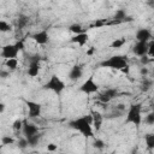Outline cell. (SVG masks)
Instances as JSON below:
<instances>
[{"label":"cell","instance_id":"obj_23","mask_svg":"<svg viewBox=\"0 0 154 154\" xmlns=\"http://www.w3.org/2000/svg\"><path fill=\"white\" fill-rule=\"evenodd\" d=\"M152 81L150 79H147V78H144L143 81H142V83L140 84V89L142 90V91H148L150 88H152Z\"/></svg>","mask_w":154,"mask_h":154},{"label":"cell","instance_id":"obj_12","mask_svg":"<svg viewBox=\"0 0 154 154\" xmlns=\"http://www.w3.org/2000/svg\"><path fill=\"white\" fill-rule=\"evenodd\" d=\"M22 131H23V135L25 137H30V136H32V135H35V134L38 132V128L35 124H32V123L24 122L23 128H22Z\"/></svg>","mask_w":154,"mask_h":154},{"label":"cell","instance_id":"obj_41","mask_svg":"<svg viewBox=\"0 0 154 154\" xmlns=\"http://www.w3.org/2000/svg\"><path fill=\"white\" fill-rule=\"evenodd\" d=\"M153 112H154V111H153Z\"/></svg>","mask_w":154,"mask_h":154},{"label":"cell","instance_id":"obj_20","mask_svg":"<svg viewBox=\"0 0 154 154\" xmlns=\"http://www.w3.org/2000/svg\"><path fill=\"white\" fill-rule=\"evenodd\" d=\"M18 66V60L17 58H11V59H6V67L8 70H16Z\"/></svg>","mask_w":154,"mask_h":154},{"label":"cell","instance_id":"obj_32","mask_svg":"<svg viewBox=\"0 0 154 154\" xmlns=\"http://www.w3.org/2000/svg\"><path fill=\"white\" fill-rule=\"evenodd\" d=\"M58 149V147H57V144H54V143H49L48 146H47V150L48 152H55Z\"/></svg>","mask_w":154,"mask_h":154},{"label":"cell","instance_id":"obj_10","mask_svg":"<svg viewBox=\"0 0 154 154\" xmlns=\"http://www.w3.org/2000/svg\"><path fill=\"white\" fill-rule=\"evenodd\" d=\"M31 38H32L37 45H46V43H48V41H49V34H48V31H47L46 29H45V30H40V31L32 34V35H31Z\"/></svg>","mask_w":154,"mask_h":154},{"label":"cell","instance_id":"obj_28","mask_svg":"<svg viewBox=\"0 0 154 154\" xmlns=\"http://www.w3.org/2000/svg\"><path fill=\"white\" fill-rule=\"evenodd\" d=\"M23 124H24L23 120H20V119H16V120L13 122V124H12V129L16 130V131H18V130H20V129L23 128Z\"/></svg>","mask_w":154,"mask_h":154},{"label":"cell","instance_id":"obj_1","mask_svg":"<svg viewBox=\"0 0 154 154\" xmlns=\"http://www.w3.org/2000/svg\"><path fill=\"white\" fill-rule=\"evenodd\" d=\"M69 125H70L71 129L78 131L84 137H93L94 136V132H93V117H91V114L78 117V118L71 120L69 123Z\"/></svg>","mask_w":154,"mask_h":154},{"label":"cell","instance_id":"obj_14","mask_svg":"<svg viewBox=\"0 0 154 154\" xmlns=\"http://www.w3.org/2000/svg\"><path fill=\"white\" fill-rule=\"evenodd\" d=\"M136 40L137 41H142V42H148L149 38L152 37V32L149 29L147 28H141L136 31V35H135Z\"/></svg>","mask_w":154,"mask_h":154},{"label":"cell","instance_id":"obj_8","mask_svg":"<svg viewBox=\"0 0 154 154\" xmlns=\"http://www.w3.org/2000/svg\"><path fill=\"white\" fill-rule=\"evenodd\" d=\"M25 105L28 107V116L29 118H37L41 116V111H42V106L38 102L35 101H25Z\"/></svg>","mask_w":154,"mask_h":154},{"label":"cell","instance_id":"obj_6","mask_svg":"<svg viewBox=\"0 0 154 154\" xmlns=\"http://www.w3.org/2000/svg\"><path fill=\"white\" fill-rule=\"evenodd\" d=\"M79 91L89 95V94H94V93H97L99 91V84L95 82L94 77L90 76L88 77L81 85H79Z\"/></svg>","mask_w":154,"mask_h":154},{"label":"cell","instance_id":"obj_33","mask_svg":"<svg viewBox=\"0 0 154 154\" xmlns=\"http://www.w3.org/2000/svg\"><path fill=\"white\" fill-rule=\"evenodd\" d=\"M103 24H105V23H103V20L99 19V20H96V22H95V23L91 25V28H95V26H96V28H100V26H102Z\"/></svg>","mask_w":154,"mask_h":154},{"label":"cell","instance_id":"obj_26","mask_svg":"<svg viewBox=\"0 0 154 154\" xmlns=\"http://www.w3.org/2000/svg\"><path fill=\"white\" fill-rule=\"evenodd\" d=\"M93 147H94L95 149H103V148H105V142H103L102 140H100V138H94V141H93Z\"/></svg>","mask_w":154,"mask_h":154},{"label":"cell","instance_id":"obj_4","mask_svg":"<svg viewBox=\"0 0 154 154\" xmlns=\"http://www.w3.org/2000/svg\"><path fill=\"white\" fill-rule=\"evenodd\" d=\"M24 40H19L16 43H10L5 45L1 48V57L5 59H11V58H17L19 51L24 49Z\"/></svg>","mask_w":154,"mask_h":154},{"label":"cell","instance_id":"obj_36","mask_svg":"<svg viewBox=\"0 0 154 154\" xmlns=\"http://www.w3.org/2000/svg\"><path fill=\"white\" fill-rule=\"evenodd\" d=\"M140 73L142 75V76H146L147 73H148V69L144 66V67H141V70H140Z\"/></svg>","mask_w":154,"mask_h":154},{"label":"cell","instance_id":"obj_16","mask_svg":"<svg viewBox=\"0 0 154 154\" xmlns=\"http://www.w3.org/2000/svg\"><path fill=\"white\" fill-rule=\"evenodd\" d=\"M90 114L93 117V126L95 128L96 131H100V129L102 126V122H103V116L97 111H93Z\"/></svg>","mask_w":154,"mask_h":154},{"label":"cell","instance_id":"obj_39","mask_svg":"<svg viewBox=\"0 0 154 154\" xmlns=\"http://www.w3.org/2000/svg\"><path fill=\"white\" fill-rule=\"evenodd\" d=\"M122 72H124V73H128V72H129V65H128L126 67H124V69L122 70Z\"/></svg>","mask_w":154,"mask_h":154},{"label":"cell","instance_id":"obj_34","mask_svg":"<svg viewBox=\"0 0 154 154\" xmlns=\"http://www.w3.org/2000/svg\"><path fill=\"white\" fill-rule=\"evenodd\" d=\"M141 63H142L143 65H147V64L149 63V58L147 57V54L143 55V57H141Z\"/></svg>","mask_w":154,"mask_h":154},{"label":"cell","instance_id":"obj_27","mask_svg":"<svg viewBox=\"0 0 154 154\" xmlns=\"http://www.w3.org/2000/svg\"><path fill=\"white\" fill-rule=\"evenodd\" d=\"M17 146H18V148H19V149H25L26 147H29V143H28V140H26V137L24 136L23 138L18 140V142H17Z\"/></svg>","mask_w":154,"mask_h":154},{"label":"cell","instance_id":"obj_31","mask_svg":"<svg viewBox=\"0 0 154 154\" xmlns=\"http://www.w3.org/2000/svg\"><path fill=\"white\" fill-rule=\"evenodd\" d=\"M148 55L150 58H154V42H152L149 46H148Z\"/></svg>","mask_w":154,"mask_h":154},{"label":"cell","instance_id":"obj_18","mask_svg":"<svg viewBox=\"0 0 154 154\" xmlns=\"http://www.w3.org/2000/svg\"><path fill=\"white\" fill-rule=\"evenodd\" d=\"M28 23H29V17H26V16H24V14L19 16L18 19H17V26H18V29L25 28V26L28 25Z\"/></svg>","mask_w":154,"mask_h":154},{"label":"cell","instance_id":"obj_9","mask_svg":"<svg viewBox=\"0 0 154 154\" xmlns=\"http://www.w3.org/2000/svg\"><path fill=\"white\" fill-rule=\"evenodd\" d=\"M118 95V90L114 89V88H108L106 90H103L102 93L99 94L97 96V100L101 102V103H108L112 99H114L116 96Z\"/></svg>","mask_w":154,"mask_h":154},{"label":"cell","instance_id":"obj_2","mask_svg":"<svg viewBox=\"0 0 154 154\" xmlns=\"http://www.w3.org/2000/svg\"><path fill=\"white\" fill-rule=\"evenodd\" d=\"M128 64V58L125 55H112L107 59H105L103 61L100 63L101 67H107V69H112V70H123L124 67H126Z\"/></svg>","mask_w":154,"mask_h":154},{"label":"cell","instance_id":"obj_30","mask_svg":"<svg viewBox=\"0 0 154 154\" xmlns=\"http://www.w3.org/2000/svg\"><path fill=\"white\" fill-rule=\"evenodd\" d=\"M144 122H146L147 124H149V125H153V124H154V112L148 113V114L146 116V118H144Z\"/></svg>","mask_w":154,"mask_h":154},{"label":"cell","instance_id":"obj_21","mask_svg":"<svg viewBox=\"0 0 154 154\" xmlns=\"http://www.w3.org/2000/svg\"><path fill=\"white\" fill-rule=\"evenodd\" d=\"M124 112H125V111H122V109H119V108L116 106V107H114V109H113L109 114H107V116H106V118H109V119H112V118H119L120 116H123V114H124Z\"/></svg>","mask_w":154,"mask_h":154},{"label":"cell","instance_id":"obj_3","mask_svg":"<svg viewBox=\"0 0 154 154\" xmlns=\"http://www.w3.org/2000/svg\"><path fill=\"white\" fill-rule=\"evenodd\" d=\"M142 106L141 103H131L129 106V109L126 112V117L124 123L125 124H132L135 126H140L142 122V116H141Z\"/></svg>","mask_w":154,"mask_h":154},{"label":"cell","instance_id":"obj_5","mask_svg":"<svg viewBox=\"0 0 154 154\" xmlns=\"http://www.w3.org/2000/svg\"><path fill=\"white\" fill-rule=\"evenodd\" d=\"M42 89L51 90V91H53L55 94H60L65 89V83L57 75H52L51 78L42 85Z\"/></svg>","mask_w":154,"mask_h":154},{"label":"cell","instance_id":"obj_35","mask_svg":"<svg viewBox=\"0 0 154 154\" xmlns=\"http://www.w3.org/2000/svg\"><path fill=\"white\" fill-rule=\"evenodd\" d=\"M7 76H10V72H7V71H5V70H1L0 77H1V78H6Z\"/></svg>","mask_w":154,"mask_h":154},{"label":"cell","instance_id":"obj_25","mask_svg":"<svg viewBox=\"0 0 154 154\" xmlns=\"http://www.w3.org/2000/svg\"><path fill=\"white\" fill-rule=\"evenodd\" d=\"M11 29H12V26L10 23H7L6 20H0V31L1 32H7Z\"/></svg>","mask_w":154,"mask_h":154},{"label":"cell","instance_id":"obj_29","mask_svg":"<svg viewBox=\"0 0 154 154\" xmlns=\"http://www.w3.org/2000/svg\"><path fill=\"white\" fill-rule=\"evenodd\" d=\"M1 143L2 146H7V144H13L14 143V140L10 136H2L1 137Z\"/></svg>","mask_w":154,"mask_h":154},{"label":"cell","instance_id":"obj_37","mask_svg":"<svg viewBox=\"0 0 154 154\" xmlns=\"http://www.w3.org/2000/svg\"><path fill=\"white\" fill-rule=\"evenodd\" d=\"M4 111H5V103H0V113H4Z\"/></svg>","mask_w":154,"mask_h":154},{"label":"cell","instance_id":"obj_7","mask_svg":"<svg viewBox=\"0 0 154 154\" xmlns=\"http://www.w3.org/2000/svg\"><path fill=\"white\" fill-rule=\"evenodd\" d=\"M29 64H28V75L30 77H36L40 72V61H41V57L38 54H35V55H31L29 59H28Z\"/></svg>","mask_w":154,"mask_h":154},{"label":"cell","instance_id":"obj_17","mask_svg":"<svg viewBox=\"0 0 154 154\" xmlns=\"http://www.w3.org/2000/svg\"><path fill=\"white\" fill-rule=\"evenodd\" d=\"M41 134H35V135H32V136H30V137H26V140H28V143H29V147H35L36 144H38V141L41 140Z\"/></svg>","mask_w":154,"mask_h":154},{"label":"cell","instance_id":"obj_38","mask_svg":"<svg viewBox=\"0 0 154 154\" xmlns=\"http://www.w3.org/2000/svg\"><path fill=\"white\" fill-rule=\"evenodd\" d=\"M94 51H95V48H94V47H90V49L87 52V54H88V55H90V54H93V53H94Z\"/></svg>","mask_w":154,"mask_h":154},{"label":"cell","instance_id":"obj_15","mask_svg":"<svg viewBox=\"0 0 154 154\" xmlns=\"http://www.w3.org/2000/svg\"><path fill=\"white\" fill-rule=\"evenodd\" d=\"M82 75H83V69H82V66L76 64V65H73V66L70 69L67 77H69L71 81H77V79H79V78L82 77Z\"/></svg>","mask_w":154,"mask_h":154},{"label":"cell","instance_id":"obj_22","mask_svg":"<svg viewBox=\"0 0 154 154\" xmlns=\"http://www.w3.org/2000/svg\"><path fill=\"white\" fill-rule=\"evenodd\" d=\"M69 30H70L71 32H73V34H81V32H84L83 26H82L81 24H77V23L71 24V25L69 26Z\"/></svg>","mask_w":154,"mask_h":154},{"label":"cell","instance_id":"obj_11","mask_svg":"<svg viewBox=\"0 0 154 154\" xmlns=\"http://www.w3.org/2000/svg\"><path fill=\"white\" fill-rule=\"evenodd\" d=\"M148 42H142V41H137V43L132 47V52L134 54L138 55V57H143L146 54H148Z\"/></svg>","mask_w":154,"mask_h":154},{"label":"cell","instance_id":"obj_24","mask_svg":"<svg viewBox=\"0 0 154 154\" xmlns=\"http://www.w3.org/2000/svg\"><path fill=\"white\" fill-rule=\"evenodd\" d=\"M125 38L124 37H119V38H116L112 43H111V47L112 48H120V47H123L124 45H125Z\"/></svg>","mask_w":154,"mask_h":154},{"label":"cell","instance_id":"obj_13","mask_svg":"<svg viewBox=\"0 0 154 154\" xmlns=\"http://www.w3.org/2000/svg\"><path fill=\"white\" fill-rule=\"evenodd\" d=\"M89 40V35L87 32H81V34H75L71 38L70 42L71 43H76L78 46H84Z\"/></svg>","mask_w":154,"mask_h":154},{"label":"cell","instance_id":"obj_19","mask_svg":"<svg viewBox=\"0 0 154 154\" xmlns=\"http://www.w3.org/2000/svg\"><path fill=\"white\" fill-rule=\"evenodd\" d=\"M144 142L148 149H154V134H147L144 136Z\"/></svg>","mask_w":154,"mask_h":154},{"label":"cell","instance_id":"obj_40","mask_svg":"<svg viewBox=\"0 0 154 154\" xmlns=\"http://www.w3.org/2000/svg\"><path fill=\"white\" fill-rule=\"evenodd\" d=\"M153 75H154V67H153Z\"/></svg>","mask_w":154,"mask_h":154}]
</instances>
